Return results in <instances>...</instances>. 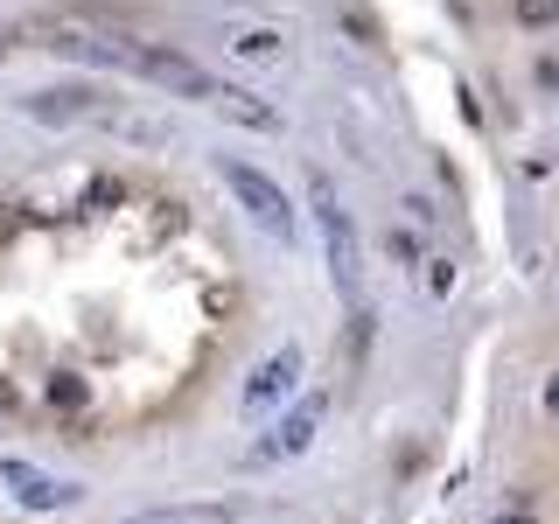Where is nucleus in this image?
Returning a JSON list of instances; mask_svg holds the SVG:
<instances>
[{"mask_svg":"<svg viewBox=\"0 0 559 524\" xmlns=\"http://www.w3.org/2000/svg\"><path fill=\"white\" fill-rule=\"evenodd\" d=\"M489 524H538V517H532V511H524V503H518V511H497Z\"/></svg>","mask_w":559,"mask_h":524,"instance_id":"2eb2a0df","label":"nucleus"},{"mask_svg":"<svg viewBox=\"0 0 559 524\" xmlns=\"http://www.w3.org/2000/svg\"><path fill=\"white\" fill-rule=\"evenodd\" d=\"M119 524H238V503H162V511H140Z\"/></svg>","mask_w":559,"mask_h":524,"instance_id":"9d476101","label":"nucleus"},{"mask_svg":"<svg viewBox=\"0 0 559 524\" xmlns=\"http://www.w3.org/2000/svg\"><path fill=\"white\" fill-rule=\"evenodd\" d=\"M322 419H329V398L314 392V398H301V406L280 419V433H273V441H259L252 454H245V462L266 468V462H294V454H308V448H314V433H322Z\"/></svg>","mask_w":559,"mask_h":524,"instance_id":"20e7f679","label":"nucleus"},{"mask_svg":"<svg viewBox=\"0 0 559 524\" xmlns=\"http://www.w3.org/2000/svg\"><path fill=\"white\" fill-rule=\"evenodd\" d=\"M384 252H392L399 266H419V238L413 231H384Z\"/></svg>","mask_w":559,"mask_h":524,"instance_id":"4468645a","label":"nucleus"},{"mask_svg":"<svg viewBox=\"0 0 559 524\" xmlns=\"http://www.w3.org/2000/svg\"><path fill=\"white\" fill-rule=\"evenodd\" d=\"M210 112L231 119V127H245V133H280V127H287V119H280V105H273V98H259V92H245V84H217Z\"/></svg>","mask_w":559,"mask_h":524,"instance_id":"6e6552de","label":"nucleus"},{"mask_svg":"<svg viewBox=\"0 0 559 524\" xmlns=\"http://www.w3.org/2000/svg\"><path fill=\"white\" fill-rule=\"evenodd\" d=\"M511 14H518V28H552L559 0H511Z\"/></svg>","mask_w":559,"mask_h":524,"instance_id":"f8f14e48","label":"nucleus"},{"mask_svg":"<svg viewBox=\"0 0 559 524\" xmlns=\"http://www.w3.org/2000/svg\"><path fill=\"white\" fill-rule=\"evenodd\" d=\"M224 57H238V63H287V28L280 22H224Z\"/></svg>","mask_w":559,"mask_h":524,"instance_id":"1a4fd4ad","label":"nucleus"},{"mask_svg":"<svg viewBox=\"0 0 559 524\" xmlns=\"http://www.w3.org/2000/svg\"><path fill=\"white\" fill-rule=\"evenodd\" d=\"M22 112L43 119V127H78V119H105V98L92 84H57V92H28Z\"/></svg>","mask_w":559,"mask_h":524,"instance_id":"0eeeda50","label":"nucleus"},{"mask_svg":"<svg viewBox=\"0 0 559 524\" xmlns=\"http://www.w3.org/2000/svg\"><path fill=\"white\" fill-rule=\"evenodd\" d=\"M419 287H427V301H448V294H454V259L448 252L419 259Z\"/></svg>","mask_w":559,"mask_h":524,"instance_id":"9b49d317","label":"nucleus"},{"mask_svg":"<svg viewBox=\"0 0 559 524\" xmlns=\"http://www.w3.org/2000/svg\"><path fill=\"white\" fill-rule=\"evenodd\" d=\"M217 175H224V189H231L238 210H245V217H252L266 238H280V245H294V238H301V217H294L287 189H280L273 175H259L252 162H231V154L217 162Z\"/></svg>","mask_w":559,"mask_h":524,"instance_id":"f03ea898","label":"nucleus"},{"mask_svg":"<svg viewBox=\"0 0 559 524\" xmlns=\"http://www.w3.org/2000/svg\"><path fill=\"white\" fill-rule=\"evenodd\" d=\"M294 384H301V343H280V349H273V357H266V364H259V371H252V378H245V392H238V406H245V413H252V419H259V413H273V406H280V398H287V392H294Z\"/></svg>","mask_w":559,"mask_h":524,"instance_id":"39448f33","label":"nucleus"},{"mask_svg":"<svg viewBox=\"0 0 559 524\" xmlns=\"http://www.w3.org/2000/svg\"><path fill=\"white\" fill-rule=\"evenodd\" d=\"M308 203H314V224H322V252H329V279H336L343 308H349V349L371 343V287H364V245H357V224H349V210L336 203V189H329L322 168H308Z\"/></svg>","mask_w":559,"mask_h":524,"instance_id":"f257e3e1","label":"nucleus"},{"mask_svg":"<svg viewBox=\"0 0 559 524\" xmlns=\"http://www.w3.org/2000/svg\"><path fill=\"white\" fill-rule=\"evenodd\" d=\"M0 483H8V497L22 503V511H70V503L84 497L78 483L49 476V468H35V462H0Z\"/></svg>","mask_w":559,"mask_h":524,"instance_id":"423d86ee","label":"nucleus"},{"mask_svg":"<svg viewBox=\"0 0 559 524\" xmlns=\"http://www.w3.org/2000/svg\"><path fill=\"white\" fill-rule=\"evenodd\" d=\"M538 398H546V413H552V419H559V371H552V378H546V392H538Z\"/></svg>","mask_w":559,"mask_h":524,"instance_id":"dca6fc26","label":"nucleus"},{"mask_svg":"<svg viewBox=\"0 0 559 524\" xmlns=\"http://www.w3.org/2000/svg\"><path fill=\"white\" fill-rule=\"evenodd\" d=\"M127 70H133V78H147V84H162V92H175V98H197V105H210V98H217V84H224V78H210L197 57H182V49H168V43H133Z\"/></svg>","mask_w":559,"mask_h":524,"instance_id":"7ed1b4c3","label":"nucleus"},{"mask_svg":"<svg viewBox=\"0 0 559 524\" xmlns=\"http://www.w3.org/2000/svg\"><path fill=\"white\" fill-rule=\"evenodd\" d=\"M8 406H14V392H8V384H0V413H8Z\"/></svg>","mask_w":559,"mask_h":524,"instance_id":"f3484780","label":"nucleus"},{"mask_svg":"<svg viewBox=\"0 0 559 524\" xmlns=\"http://www.w3.org/2000/svg\"><path fill=\"white\" fill-rule=\"evenodd\" d=\"M49 406L78 413V406H84V378H70V371H63V378H49Z\"/></svg>","mask_w":559,"mask_h":524,"instance_id":"ddd939ff","label":"nucleus"}]
</instances>
